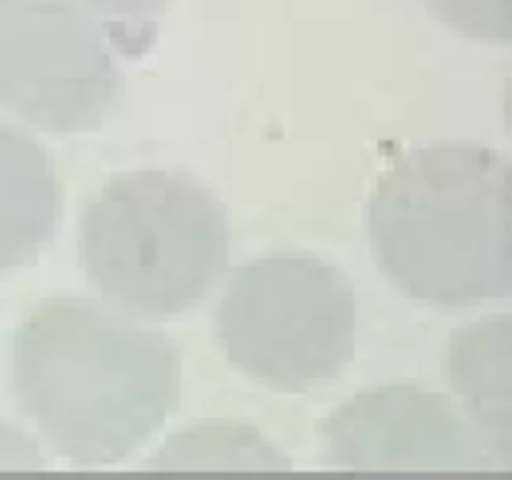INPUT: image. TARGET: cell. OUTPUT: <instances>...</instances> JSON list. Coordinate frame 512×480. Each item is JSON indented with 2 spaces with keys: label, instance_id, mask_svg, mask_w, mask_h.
I'll use <instances>...</instances> for the list:
<instances>
[{
  "label": "cell",
  "instance_id": "6da1fadb",
  "mask_svg": "<svg viewBox=\"0 0 512 480\" xmlns=\"http://www.w3.org/2000/svg\"><path fill=\"white\" fill-rule=\"evenodd\" d=\"M13 393L60 458L113 465L178 408L180 353L168 335L113 305L58 295L15 330Z\"/></svg>",
  "mask_w": 512,
  "mask_h": 480
},
{
  "label": "cell",
  "instance_id": "7a4b0ae2",
  "mask_svg": "<svg viewBox=\"0 0 512 480\" xmlns=\"http://www.w3.org/2000/svg\"><path fill=\"white\" fill-rule=\"evenodd\" d=\"M370 248L385 278L433 308H473L512 290L508 155L438 143L398 155L368 203Z\"/></svg>",
  "mask_w": 512,
  "mask_h": 480
},
{
  "label": "cell",
  "instance_id": "3957f363",
  "mask_svg": "<svg viewBox=\"0 0 512 480\" xmlns=\"http://www.w3.org/2000/svg\"><path fill=\"white\" fill-rule=\"evenodd\" d=\"M228 250L225 208L180 170L113 175L80 215L85 275L130 318H173L195 308L223 275Z\"/></svg>",
  "mask_w": 512,
  "mask_h": 480
},
{
  "label": "cell",
  "instance_id": "277c9868",
  "mask_svg": "<svg viewBox=\"0 0 512 480\" xmlns=\"http://www.w3.org/2000/svg\"><path fill=\"white\" fill-rule=\"evenodd\" d=\"M355 290L335 265L308 253L260 255L238 268L218 310L230 363L278 393L330 383L355 355Z\"/></svg>",
  "mask_w": 512,
  "mask_h": 480
},
{
  "label": "cell",
  "instance_id": "5b68a950",
  "mask_svg": "<svg viewBox=\"0 0 512 480\" xmlns=\"http://www.w3.org/2000/svg\"><path fill=\"white\" fill-rule=\"evenodd\" d=\"M123 98L103 30L73 0H0V110L43 133H93Z\"/></svg>",
  "mask_w": 512,
  "mask_h": 480
},
{
  "label": "cell",
  "instance_id": "8992f818",
  "mask_svg": "<svg viewBox=\"0 0 512 480\" xmlns=\"http://www.w3.org/2000/svg\"><path fill=\"white\" fill-rule=\"evenodd\" d=\"M320 450L338 470H485L490 455L445 395L408 383L360 390L318 428Z\"/></svg>",
  "mask_w": 512,
  "mask_h": 480
},
{
  "label": "cell",
  "instance_id": "52a82bcc",
  "mask_svg": "<svg viewBox=\"0 0 512 480\" xmlns=\"http://www.w3.org/2000/svg\"><path fill=\"white\" fill-rule=\"evenodd\" d=\"M448 378L493 460L512 465V318L493 315L450 335Z\"/></svg>",
  "mask_w": 512,
  "mask_h": 480
},
{
  "label": "cell",
  "instance_id": "ba28073f",
  "mask_svg": "<svg viewBox=\"0 0 512 480\" xmlns=\"http://www.w3.org/2000/svg\"><path fill=\"white\" fill-rule=\"evenodd\" d=\"M58 175L48 148L0 123V275L28 268L58 223Z\"/></svg>",
  "mask_w": 512,
  "mask_h": 480
},
{
  "label": "cell",
  "instance_id": "9c48e42d",
  "mask_svg": "<svg viewBox=\"0 0 512 480\" xmlns=\"http://www.w3.org/2000/svg\"><path fill=\"white\" fill-rule=\"evenodd\" d=\"M148 470L288 473L290 460L255 425L240 420H203L170 435L153 453Z\"/></svg>",
  "mask_w": 512,
  "mask_h": 480
},
{
  "label": "cell",
  "instance_id": "30bf717a",
  "mask_svg": "<svg viewBox=\"0 0 512 480\" xmlns=\"http://www.w3.org/2000/svg\"><path fill=\"white\" fill-rule=\"evenodd\" d=\"M100 30L110 48L125 58H140L158 38L170 0H73Z\"/></svg>",
  "mask_w": 512,
  "mask_h": 480
},
{
  "label": "cell",
  "instance_id": "8fae6325",
  "mask_svg": "<svg viewBox=\"0 0 512 480\" xmlns=\"http://www.w3.org/2000/svg\"><path fill=\"white\" fill-rule=\"evenodd\" d=\"M430 13L468 40L508 45L512 0H423Z\"/></svg>",
  "mask_w": 512,
  "mask_h": 480
},
{
  "label": "cell",
  "instance_id": "7c38bea8",
  "mask_svg": "<svg viewBox=\"0 0 512 480\" xmlns=\"http://www.w3.org/2000/svg\"><path fill=\"white\" fill-rule=\"evenodd\" d=\"M0 470H48V460L33 435L8 420H0Z\"/></svg>",
  "mask_w": 512,
  "mask_h": 480
}]
</instances>
